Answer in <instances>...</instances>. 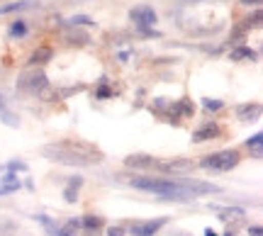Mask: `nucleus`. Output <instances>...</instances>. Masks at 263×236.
Masks as SVG:
<instances>
[{"label":"nucleus","mask_w":263,"mask_h":236,"mask_svg":"<svg viewBox=\"0 0 263 236\" xmlns=\"http://www.w3.org/2000/svg\"><path fill=\"white\" fill-rule=\"evenodd\" d=\"M42 153L54 163H66V166H93L103 159V153L95 146L85 142H57L47 144Z\"/></svg>","instance_id":"obj_1"},{"label":"nucleus","mask_w":263,"mask_h":236,"mask_svg":"<svg viewBox=\"0 0 263 236\" xmlns=\"http://www.w3.org/2000/svg\"><path fill=\"white\" fill-rule=\"evenodd\" d=\"M132 185L137 190L156 192L163 200H176V202H193L195 195L188 188H183L176 178H134Z\"/></svg>","instance_id":"obj_2"},{"label":"nucleus","mask_w":263,"mask_h":236,"mask_svg":"<svg viewBox=\"0 0 263 236\" xmlns=\"http://www.w3.org/2000/svg\"><path fill=\"white\" fill-rule=\"evenodd\" d=\"M47 85H49L47 76H44L42 71H37V66H32L29 71H25V73L17 78V90L29 93V95H39Z\"/></svg>","instance_id":"obj_3"},{"label":"nucleus","mask_w":263,"mask_h":236,"mask_svg":"<svg viewBox=\"0 0 263 236\" xmlns=\"http://www.w3.org/2000/svg\"><path fill=\"white\" fill-rule=\"evenodd\" d=\"M239 163V153L236 151H219V153H212V156H205L200 161V166L207 170H232Z\"/></svg>","instance_id":"obj_4"},{"label":"nucleus","mask_w":263,"mask_h":236,"mask_svg":"<svg viewBox=\"0 0 263 236\" xmlns=\"http://www.w3.org/2000/svg\"><path fill=\"white\" fill-rule=\"evenodd\" d=\"M129 17L134 25H139V27H151L154 22H156V12H154V8H149V5H139V8H134L129 12Z\"/></svg>","instance_id":"obj_5"},{"label":"nucleus","mask_w":263,"mask_h":236,"mask_svg":"<svg viewBox=\"0 0 263 236\" xmlns=\"http://www.w3.org/2000/svg\"><path fill=\"white\" fill-rule=\"evenodd\" d=\"M166 222H168L166 217L154 219V222H137V224H132L129 231H132V236H154Z\"/></svg>","instance_id":"obj_6"},{"label":"nucleus","mask_w":263,"mask_h":236,"mask_svg":"<svg viewBox=\"0 0 263 236\" xmlns=\"http://www.w3.org/2000/svg\"><path fill=\"white\" fill-rule=\"evenodd\" d=\"M183 185V188H188L193 195H210V192H219V188L217 185H212V183H202V180H190V178H176Z\"/></svg>","instance_id":"obj_7"},{"label":"nucleus","mask_w":263,"mask_h":236,"mask_svg":"<svg viewBox=\"0 0 263 236\" xmlns=\"http://www.w3.org/2000/svg\"><path fill=\"white\" fill-rule=\"evenodd\" d=\"M161 170L166 173H188V170L195 168V163L190 159H173V161H166V163H156Z\"/></svg>","instance_id":"obj_8"},{"label":"nucleus","mask_w":263,"mask_h":236,"mask_svg":"<svg viewBox=\"0 0 263 236\" xmlns=\"http://www.w3.org/2000/svg\"><path fill=\"white\" fill-rule=\"evenodd\" d=\"M64 39L68 44H73V47H85V44H90V34H88V32H81L78 27L68 29L64 34Z\"/></svg>","instance_id":"obj_9"},{"label":"nucleus","mask_w":263,"mask_h":236,"mask_svg":"<svg viewBox=\"0 0 263 236\" xmlns=\"http://www.w3.org/2000/svg\"><path fill=\"white\" fill-rule=\"evenodd\" d=\"M20 190V180L15 173H5L0 178V195H8V192H17Z\"/></svg>","instance_id":"obj_10"},{"label":"nucleus","mask_w":263,"mask_h":236,"mask_svg":"<svg viewBox=\"0 0 263 236\" xmlns=\"http://www.w3.org/2000/svg\"><path fill=\"white\" fill-rule=\"evenodd\" d=\"M51 56H54V51H51L49 47H39L37 51H32V56H29V66H42V64L51 61Z\"/></svg>","instance_id":"obj_11"},{"label":"nucleus","mask_w":263,"mask_h":236,"mask_svg":"<svg viewBox=\"0 0 263 236\" xmlns=\"http://www.w3.org/2000/svg\"><path fill=\"white\" fill-rule=\"evenodd\" d=\"M124 163L129 168H151V166H156V161L151 159V156H129Z\"/></svg>","instance_id":"obj_12"},{"label":"nucleus","mask_w":263,"mask_h":236,"mask_svg":"<svg viewBox=\"0 0 263 236\" xmlns=\"http://www.w3.org/2000/svg\"><path fill=\"white\" fill-rule=\"evenodd\" d=\"M217 132H219V129H217L215 124H207V127H202V129H197L195 134H193V142H207V139H215L217 136Z\"/></svg>","instance_id":"obj_13"},{"label":"nucleus","mask_w":263,"mask_h":236,"mask_svg":"<svg viewBox=\"0 0 263 236\" xmlns=\"http://www.w3.org/2000/svg\"><path fill=\"white\" fill-rule=\"evenodd\" d=\"M261 112V105H244L239 107V120H254Z\"/></svg>","instance_id":"obj_14"},{"label":"nucleus","mask_w":263,"mask_h":236,"mask_svg":"<svg viewBox=\"0 0 263 236\" xmlns=\"http://www.w3.org/2000/svg\"><path fill=\"white\" fill-rule=\"evenodd\" d=\"M34 3L32 0H20V3H10V5H3L0 8V15H8V12H15V10H27L32 8Z\"/></svg>","instance_id":"obj_15"},{"label":"nucleus","mask_w":263,"mask_h":236,"mask_svg":"<svg viewBox=\"0 0 263 236\" xmlns=\"http://www.w3.org/2000/svg\"><path fill=\"white\" fill-rule=\"evenodd\" d=\"M81 224H83V227L88 229V231H98V229L103 227V219H100V217H95V214H85Z\"/></svg>","instance_id":"obj_16"},{"label":"nucleus","mask_w":263,"mask_h":236,"mask_svg":"<svg viewBox=\"0 0 263 236\" xmlns=\"http://www.w3.org/2000/svg\"><path fill=\"white\" fill-rule=\"evenodd\" d=\"M246 144H249V149H254L256 159H261V156H263V149H261V146H263V136H261V134H254V136H251Z\"/></svg>","instance_id":"obj_17"},{"label":"nucleus","mask_w":263,"mask_h":236,"mask_svg":"<svg viewBox=\"0 0 263 236\" xmlns=\"http://www.w3.org/2000/svg\"><path fill=\"white\" fill-rule=\"evenodd\" d=\"M78 227H81V224H78L76 219H71V222H66L64 227L59 229L57 236H78Z\"/></svg>","instance_id":"obj_18"},{"label":"nucleus","mask_w":263,"mask_h":236,"mask_svg":"<svg viewBox=\"0 0 263 236\" xmlns=\"http://www.w3.org/2000/svg\"><path fill=\"white\" fill-rule=\"evenodd\" d=\"M34 219H37L39 224H44V229H47V231H49L51 236H57V234H59V227H57V224H54V222H51L49 217H44V214H37Z\"/></svg>","instance_id":"obj_19"},{"label":"nucleus","mask_w":263,"mask_h":236,"mask_svg":"<svg viewBox=\"0 0 263 236\" xmlns=\"http://www.w3.org/2000/svg\"><path fill=\"white\" fill-rule=\"evenodd\" d=\"M241 58H256L254 49H234L232 51V61H241Z\"/></svg>","instance_id":"obj_20"},{"label":"nucleus","mask_w":263,"mask_h":236,"mask_svg":"<svg viewBox=\"0 0 263 236\" xmlns=\"http://www.w3.org/2000/svg\"><path fill=\"white\" fill-rule=\"evenodd\" d=\"M27 34V25L22 22V19H17L12 27H10V37H25Z\"/></svg>","instance_id":"obj_21"},{"label":"nucleus","mask_w":263,"mask_h":236,"mask_svg":"<svg viewBox=\"0 0 263 236\" xmlns=\"http://www.w3.org/2000/svg\"><path fill=\"white\" fill-rule=\"evenodd\" d=\"M68 25H71V27H81V25H95V22L88 17V15H73V17L68 19Z\"/></svg>","instance_id":"obj_22"},{"label":"nucleus","mask_w":263,"mask_h":236,"mask_svg":"<svg viewBox=\"0 0 263 236\" xmlns=\"http://www.w3.org/2000/svg\"><path fill=\"white\" fill-rule=\"evenodd\" d=\"M64 200L68 202V205H73L76 200H78V190H76V188H66L64 190Z\"/></svg>","instance_id":"obj_23"},{"label":"nucleus","mask_w":263,"mask_h":236,"mask_svg":"<svg viewBox=\"0 0 263 236\" xmlns=\"http://www.w3.org/2000/svg\"><path fill=\"white\" fill-rule=\"evenodd\" d=\"M8 168H10V170H20V173H25V170H27V163H22V161H10Z\"/></svg>","instance_id":"obj_24"},{"label":"nucleus","mask_w":263,"mask_h":236,"mask_svg":"<svg viewBox=\"0 0 263 236\" xmlns=\"http://www.w3.org/2000/svg\"><path fill=\"white\" fill-rule=\"evenodd\" d=\"M202 107H205V110H219V107H222V100H210V97H207L205 103H202Z\"/></svg>","instance_id":"obj_25"},{"label":"nucleus","mask_w":263,"mask_h":236,"mask_svg":"<svg viewBox=\"0 0 263 236\" xmlns=\"http://www.w3.org/2000/svg\"><path fill=\"white\" fill-rule=\"evenodd\" d=\"M39 95H42V97H44V100H47V103H51V100H54V97H57V95H54V90H51V88H49V85H47V88H44V90H42V93H39Z\"/></svg>","instance_id":"obj_26"},{"label":"nucleus","mask_w":263,"mask_h":236,"mask_svg":"<svg viewBox=\"0 0 263 236\" xmlns=\"http://www.w3.org/2000/svg\"><path fill=\"white\" fill-rule=\"evenodd\" d=\"M3 122L8 124V127H17V124H20V120H15L12 114H8V112H5V114H3Z\"/></svg>","instance_id":"obj_27"},{"label":"nucleus","mask_w":263,"mask_h":236,"mask_svg":"<svg viewBox=\"0 0 263 236\" xmlns=\"http://www.w3.org/2000/svg\"><path fill=\"white\" fill-rule=\"evenodd\" d=\"M10 231H12V224H8V222H0V236H10Z\"/></svg>","instance_id":"obj_28"},{"label":"nucleus","mask_w":263,"mask_h":236,"mask_svg":"<svg viewBox=\"0 0 263 236\" xmlns=\"http://www.w3.org/2000/svg\"><path fill=\"white\" fill-rule=\"evenodd\" d=\"M107 236H124V231L120 227H110L107 229Z\"/></svg>","instance_id":"obj_29"},{"label":"nucleus","mask_w":263,"mask_h":236,"mask_svg":"<svg viewBox=\"0 0 263 236\" xmlns=\"http://www.w3.org/2000/svg\"><path fill=\"white\" fill-rule=\"evenodd\" d=\"M81 185H83V178H71V183H68V188H81Z\"/></svg>","instance_id":"obj_30"},{"label":"nucleus","mask_w":263,"mask_h":236,"mask_svg":"<svg viewBox=\"0 0 263 236\" xmlns=\"http://www.w3.org/2000/svg\"><path fill=\"white\" fill-rule=\"evenodd\" d=\"M249 234H251V236H263V229L261 227H251V229H249Z\"/></svg>","instance_id":"obj_31"},{"label":"nucleus","mask_w":263,"mask_h":236,"mask_svg":"<svg viewBox=\"0 0 263 236\" xmlns=\"http://www.w3.org/2000/svg\"><path fill=\"white\" fill-rule=\"evenodd\" d=\"M107 95H110V90H107V88H100V90H98V97H107Z\"/></svg>","instance_id":"obj_32"},{"label":"nucleus","mask_w":263,"mask_h":236,"mask_svg":"<svg viewBox=\"0 0 263 236\" xmlns=\"http://www.w3.org/2000/svg\"><path fill=\"white\" fill-rule=\"evenodd\" d=\"M244 5H256V3H261V0H241Z\"/></svg>","instance_id":"obj_33"},{"label":"nucleus","mask_w":263,"mask_h":236,"mask_svg":"<svg viewBox=\"0 0 263 236\" xmlns=\"http://www.w3.org/2000/svg\"><path fill=\"white\" fill-rule=\"evenodd\" d=\"M205 236H217V231H212V229H205Z\"/></svg>","instance_id":"obj_34"},{"label":"nucleus","mask_w":263,"mask_h":236,"mask_svg":"<svg viewBox=\"0 0 263 236\" xmlns=\"http://www.w3.org/2000/svg\"><path fill=\"white\" fill-rule=\"evenodd\" d=\"M185 3H200V0H185Z\"/></svg>","instance_id":"obj_35"},{"label":"nucleus","mask_w":263,"mask_h":236,"mask_svg":"<svg viewBox=\"0 0 263 236\" xmlns=\"http://www.w3.org/2000/svg\"><path fill=\"white\" fill-rule=\"evenodd\" d=\"M0 110H3V97H0Z\"/></svg>","instance_id":"obj_36"}]
</instances>
